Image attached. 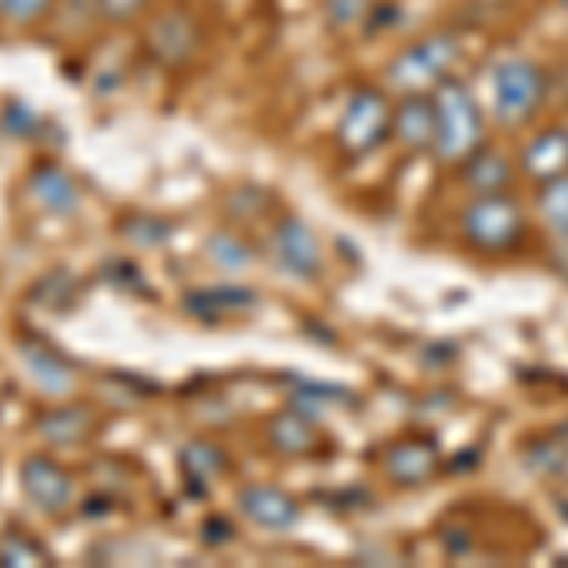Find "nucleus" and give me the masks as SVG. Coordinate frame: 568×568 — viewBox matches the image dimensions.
Segmentation results:
<instances>
[{"instance_id":"7ed1b4c3","label":"nucleus","mask_w":568,"mask_h":568,"mask_svg":"<svg viewBox=\"0 0 568 568\" xmlns=\"http://www.w3.org/2000/svg\"><path fill=\"white\" fill-rule=\"evenodd\" d=\"M466 243L485 254H504L524 240V209L511 194H478L459 220Z\"/></svg>"},{"instance_id":"2eb2a0df","label":"nucleus","mask_w":568,"mask_h":568,"mask_svg":"<svg viewBox=\"0 0 568 568\" xmlns=\"http://www.w3.org/2000/svg\"><path fill=\"white\" fill-rule=\"evenodd\" d=\"M466 186L474 190V194H500V190H508L511 182V160L497 149H481L466 160V171H463Z\"/></svg>"},{"instance_id":"f8f14e48","label":"nucleus","mask_w":568,"mask_h":568,"mask_svg":"<svg viewBox=\"0 0 568 568\" xmlns=\"http://www.w3.org/2000/svg\"><path fill=\"white\" fill-rule=\"evenodd\" d=\"M149 45H152V53L160 61L179 65V61H186L190 53L197 50V27L190 23L186 16H163V20L152 23Z\"/></svg>"},{"instance_id":"412c9836","label":"nucleus","mask_w":568,"mask_h":568,"mask_svg":"<svg viewBox=\"0 0 568 568\" xmlns=\"http://www.w3.org/2000/svg\"><path fill=\"white\" fill-rule=\"evenodd\" d=\"M182 466H186L190 478H213V474L224 470V455H220L213 444L194 439V444L182 447Z\"/></svg>"},{"instance_id":"f03ea898","label":"nucleus","mask_w":568,"mask_h":568,"mask_svg":"<svg viewBox=\"0 0 568 568\" xmlns=\"http://www.w3.org/2000/svg\"><path fill=\"white\" fill-rule=\"evenodd\" d=\"M455 61H459L455 34H425V39L406 45L387 65V88L402 91V95H433L455 72Z\"/></svg>"},{"instance_id":"0eeeda50","label":"nucleus","mask_w":568,"mask_h":568,"mask_svg":"<svg viewBox=\"0 0 568 568\" xmlns=\"http://www.w3.org/2000/svg\"><path fill=\"white\" fill-rule=\"evenodd\" d=\"M20 489L42 511H65L72 500V478L50 455H27L20 466Z\"/></svg>"},{"instance_id":"5701e85b","label":"nucleus","mask_w":568,"mask_h":568,"mask_svg":"<svg viewBox=\"0 0 568 568\" xmlns=\"http://www.w3.org/2000/svg\"><path fill=\"white\" fill-rule=\"evenodd\" d=\"M372 4H375V0H326L323 12H326L329 27H337V31H349V27L368 20Z\"/></svg>"},{"instance_id":"9b49d317","label":"nucleus","mask_w":568,"mask_h":568,"mask_svg":"<svg viewBox=\"0 0 568 568\" xmlns=\"http://www.w3.org/2000/svg\"><path fill=\"white\" fill-rule=\"evenodd\" d=\"M436 447L425 444V439H402V444H394L387 452V459H383V466H387V474L398 485H420L428 481L436 474Z\"/></svg>"},{"instance_id":"f257e3e1","label":"nucleus","mask_w":568,"mask_h":568,"mask_svg":"<svg viewBox=\"0 0 568 568\" xmlns=\"http://www.w3.org/2000/svg\"><path fill=\"white\" fill-rule=\"evenodd\" d=\"M433 110H436V133H433V152L439 163H466L474 152L481 149V110L474 91L463 80L447 77L444 84L433 91Z\"/></svg>"},{"instance_id":"6ab92c4d","label":"nucleus","mask_w":568,"mask_h":568,"mask_svg":"<svg viewBox=\"0 0 568 568\" xmlns=\"http://www.w3.org/2000/svg\"><path fill=\"white\" fill-rule=\"evenodd\" d=\"M205 251H209V258H213L220 270H227V273L246 270V265L254 262L251 246H246L235 232H213V235H209V243H205Z\"/></svg>"},{"instance_id":"423d86ee","label":"nucleus","mask_w":568,"mask_h":568,"mask_svg":"<svg viewBox=\"0 0 568 568\" xmlns=\"http://www.w3.org/2000/svg\"><path fill=\"white\" fill-rule=\"evenodd\" d=\"M273 258L288 277L311 281L323 270V251H318V235L311 232L300 216H284L273 232Z\"/></svg>"},{"instance_id":"bb28decb","label":"nucleus","mask_w":568,"mask_h":568,"mask_svg":"<svg viewBox=\"0 0 568 568\" xmlns=\"http://www.w3.org/2000/svg\"><path fill=\"white\" fill-rule=\"evenodd\" d=\"M554 262H557V270L568 277V227L554 232Z\"/></svg>"},{"instance_id":"393cba45","label":"nucleus","mask_w":568,"mask_h":568,"mask_svg":"<svg viewBox=\"0 0 568 568\" xmlns=\"http://www.w3.org/2000/svg\"><path fill=\"white\" fill-rule=\"evenodd\" d=\"M144 4L149 0H95V8H99V16L110 23H130L136 20V16L144 12Z\"/></svg>"},{"instance_id":"20e7f679","label":"nucleus","mask_w":568,"mask_h":568,"mask_svg":"<svg viewBox=\"0 0 568 568\" xmlns=\"http://www.w3.org/2000/svg\"><path fill=\"white\" fill-rule=\"evenodd\" d=\"M546 95V77L535 61L527 58H504L489 72V99L493 114L504 125H524L535 118L538 103Z\"/></svg>"},{"instance_id":"aec40b11","label":"nucleus","mask_w":568,"mask_h":568,"mask_svg":"<svg viewBox=\"0 0 568 568\" xmlns=\"http://www.w3.org/2000/svg\"><path fill=\"white\" fill-rule=\"evenodd\" d=\"M251 304H254V296L246 288H209V292L190 296V307L201 311L205 318H213L216 311H246Z\"/></svg>"},{"instance_id":"dca6fc26","label":"nucleus","mask_w":568,"mask_h":568,"mask_svg":"<svg viewBox=\"0 0 568 568\" xmlns=\"http://www.w3.org/2000/svg\"><path fill=\"white\" fill-rule=\"evenodd\" d=\"M270 444L277 447L281 455H311L318 447L315 417L300 414V409L277 414L270 420Z\"/></svg>"},{"instance_id":"cd10ccee","label":"nucleus","mask_w":568,"mask_h":568,"mask_svg":"<svg viewBox=\"0 0 568 568\" xmlns=\"http://www.w3.org/2000/svg\"><path fill=\"white\" fill-rule=\"evenodd\" d=\"M561 4H565V8H568V0H561Z\"/></svg>"},{"instance_id":"ddd939ff","label":"nucleus","mask_w":568,"mask_h":568,"mask_svg":"<svg viewBox=\"0 0 568 568\" xmlns=\"http://www.w3.org/2000/svg\"><path fill=\"white\" fill-rule=\"evenodd\" d=\"M31 197L53 216H69V213H77V205H80L77 182L61 168H53V163H45V168H39L31 175Z\"/></svg>"},{"instance_id":"4468645a","label":"nucleus","mask_w":568,"mask_h":568,"mask_svg":"<svg viewBox=\"0 0 568 568\" xmlns=\"http://www.w3.org/2000/svg\"><path fill=\"white\" fill-rule=\"evenodd\" d=\"M20 361H23V368L27 375H31L34 383L45 390V394H69L72 390V368L65 361H61L53 349H42V345H34V342H23L20 345Z\"/></svg>"},{"instance_id":"9d476101","label":"nucleus","mask_w":568,"mask_h":568,"mask_svg":"<svg viewBox=\"0 0 568 568\" xmlns=\"http://www.w3.org/2000/svg\"><path fill=\"white\" fill-rule=\"evenodd\" d=\"M394 136H398L406 149H433V133H436V110L433 95H406L394 110L390 122Z\"/></svg>"},{"instance_id":"b1692460","label":"nucleus","mask_w":568,"mask_h":568,"mask_svg":"<svg viewBox=\"0 0 568 568\" xmlns=\"http://www.w3.org/2000/svg\"><path fill=\"white\" fill-rule=\"evenodd\" d=\"M53 0H4L0 4V16H4L8 23H34V20H42L45 16V8H50Z\"/></svg>"},{"instance_id":"f3484780","label":"nucleus","mask_w":568,"mask_h":568,"mask_svg":"<svg viewBox=\"0 0 568 568\" xmlns=\"http://www.w3.org/2000/svg\"><path fill=\"white\" fill-rule=\"evenodd\" d=\"M91 428H95V414H91V409H80V406L53 409V414L39 417V436L45 444H58V447L80 444L84 436H91Z\"/></svg>"},{"instance_id":"c85d7f7f","label":"nucleus","mask_w":568,"mask_h":568,"mask_svg":"<svg viewBox=\"0 0 568 568\" xmlns=\"http://www.w3.org/2000/svg\"><path fill=\"white\" fill-rule=\"evenodd\" d=\"M0 4H4V0H0Z\"/></svg>"},{"instance_id":"1a4fd4ad","label":"nucleus","mask_w":568,"mask_h":568,"mask_svg":"<svg viewBox=\"0 0 568 568\" xmlns=\"http://www.w3.org/2000/svg\"><path fill=\"white\" fill-rule=\"evenodd\" d=\"M524 175L535 182H549L568 175V130L554 125V130H542L535 141L524 149Z\"/></svg>"},{"instance_id":"6e6552de","label":"nucleus","mask_w":568,"mask_h":568,"mask_svg":"<svg viewBox=\"0 0 568 568\" xmlns=\"http://www.w3.org/2000/svg\"><path fill=\"white\" fill-rule=\"evenodd\" d=\"M240 511L265 530H284L300 519L296 500L284 489H273V485H246V489H240Z\"/></svg>"},{"instance_id":"4be33fe9","label":"nucleus","mask_w":568,"mask_h":568,"mask_svg":"<svg viewBox=\"0 0 568 568\" xmlns=\"http://www.w3.org/2000/svg\"><path fill=\"white\" fill-rule=\"evenodd\" d=\"M50 557H45V549L39 542H31V538L23 535H8L4 542H0V565L4 568H23V565H45Z\"/></svg>"},{"instance_id":"a211bd4d","label":"nucleus","mask_w":568,"mask_h":568,"mask_svg":"<svg viewBox=\"0 0 568 568\" xmlns=\"http://www.w3.org/2000/svg\"><path fill=\"white\" fill-rule=\"evenodd\" d=\"M538 216H542L549 235L568 227V175L542 182V194H538Z\"/></svg>"},{"instance_id":"a878e982","label":"nucleus","mask_w":568,"mask_h":568,"mask_svg":"<svg viewBox=\"0 0 568 568\" xmlns=\"http://www.w3.org/2000/svg\"><path fill=\"white\" fill-rule=\"evenodd\" d=\"M125 235H130L133 243H144V246H160L163 240L171 235V227H160L155 220H125Z\"/></svg>"},{"instance_id":"39448f33","label":"nucleus","mask_w":568,"mask_h":568,"mask_svg":"<svg viewBox=\"0 0 568 568\" xmlns=\"http://www.w3.org/2000/svg\"><path fill=\"white\" fill-rule=\"evenodd\" d=\"M394 110L379 88H361L345 103L342 122H337V144L349 155H368L387 141Z\"/></svg>"}]
</instances>
